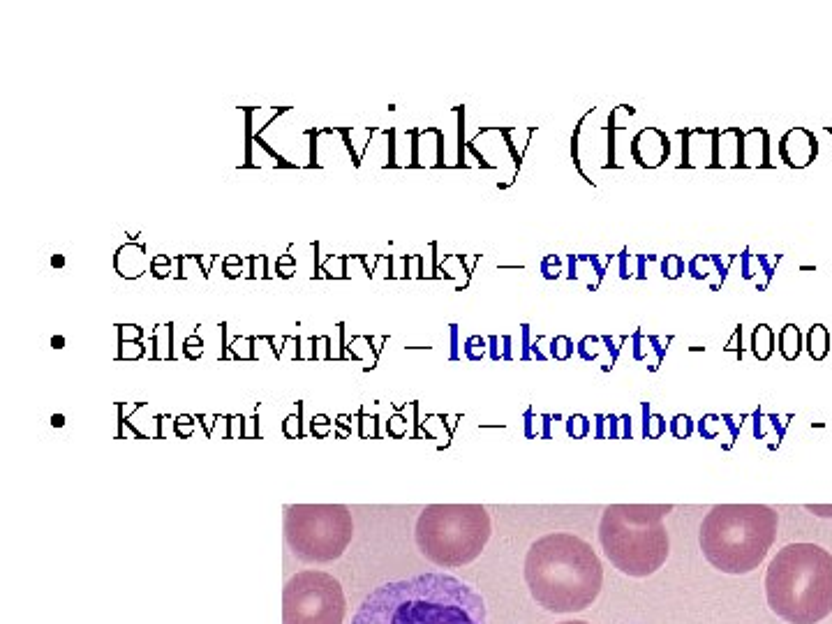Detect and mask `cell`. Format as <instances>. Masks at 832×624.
<instances>
[{"mask_svg":"<svg viewBox=\"0 0 832 624\" xmlns=\"http://www.w3.org/2000/svg\"><path fill=\"white\" fill-rule=\"evenodd\" d=\"M352 624H488V608L463 578L430 571L377 585L354 611Z\"/></svg>","mask_w":832,"mask_h":624,"instance_id":"6da1fadb","label":"cell"},{"mask_svg":"<svg viewBox=\"0 0 832 624\" xmlns=\"http://www.w3.org/2000/svg\"><path fill=\"white\" fill-rule=\"evenodd\" d=\"M525 583L544 611L581 613L597 601L604 567L588 541L569 532H553L534 541L527 551Z\"/></svg>","mask_w":832,"mask_h":624,"instance_id":"7a4b0ae2","label":"cell"},{"mask_svg":"<svg viewBox=\"0 0 832 624\" xmlns=\"http://www.w3.org/2000/svg\"><path fill=\"white\" fill-rule=\"evenodd\" d=\"M770 611L789 624H816L832 613V555L816 544L784 546L765 571Z\"/></svg>","mask_w":832,"mask_h":624,"instance_id":"3957f363","label":"cell"},{"mask_svg":"<svg viewBox=\"0 0 832 624\" xmlns=\"http://www.w3.org/2000/svg\"><path fill=\"white\" fill-rule=\"evenodd\" d=\"M777 527L779 514L768 504H717L703 518L698 544L722 574H752L775 544Z\"/></svg>","mask_w":832,"mask_h":624,"instance_id":"277c9868","label":"cell"},{"mask_svg":"<svg viewBox=\"0 0 832 624\" xmlns=\"http://www.w3.org/2000/svg\"><path fill=\"white\" fill-rule=\"evenodd\" d=\"M671 504H613L599 523V544L615 569L631 578H648L664 567L671 541L664 518Z\"/></svg>","mask_w":832,"mask_h":624,"instance_id":"5b68a950","label":"cell"},{"mask_svg":"<svg viewBox=\"0 0 832 624\" xmlns=\"http://www.w3.org/2000/svg\"><path fill=\"white\" fill-rule=\"evenodd\" d=\"M493 532L481 504H430L416 518L414 541L435 567L458 569L477 560Z\"/></svg>","mask_w":832,"mask_h":624,"instance_id":"8992f818","label":"cell"},{"mask_svg":"<svg viewBox=\"0 0 832 624\" xmlns=\"http://www.w3.org/2000/svg\"><path fill=\"white\" fill-rule=\"evenodd\" d=\"M354 537V520L343 504H292L285 507V544L296 560L329 564L345 555Z\"/></svg>","mask_w":832,"mask_h":624,"instance_id":"52a82bcc","label":"cell"},{"mask_svg":"<svg viewBox=\"0 0 832 624\" xmlns=\"http://www.w3.org/2000/svg\"><path fill=\"white\" fill-rule=\"evenodd\" d=\"M345 615L343 585L326 571H299L285 583L282 624H343Z\"/></svg>","mask_w":832,"mask_h":624,"instance_id":"ba28073f","label":"cell"},{"mask_svg":"<svg viewBox=\"0 0 832 624\" xmlns=\"http://www.w3.org/2000/svg\"><path fill=\"white\" fill-rule=\"evenodd\" d=\"M719 128L678 130L682 139L680 169H715V139Z\"/></svg>","mask_w":832,"mask_h":624,"instance_id":"9c48e42d","label":"cell"},{"mask_svg":"<svg viewBox=\"0 0 832 624\" xmlns=\"http://www.w3.org/2000/svg\"><path fill=\"white\" fill-rule=\"evenodd\" d=\"M631 160L641 169H659L664 162L671 158V139L664 130L648 125V128L638 130L629 144Z\"/></svg>","mask_w":832,"mask_h":624,"instance_id":"30bf717a","label":"cell"},{"mask_svg":"<svg viewBox=\"0 0 832 624\" xmlns=\"http://www.w3.org/2000/svg\"><path fill=\"white\" fill-rule=\"evenodd\" d=\"M777 151L789 169H807L819 158V139H816L812 130L796 125V128L784 132V137L777 144Z\"/></svg>","mask_w":832,"mask_h":624,"instance_id":"8fae6325","label":"cell"},{"mask_svg":"<svg viewBox=\"0 0 832 624\" xmlns=\"http://www.w3.org/2000/svg\"><path fill=\"white\" fill-rule=\"evenodd\" d=\"M569 262V280L583 282L588 292H597L601 280H604L608 266L613 262V255H567Z\"/></svg>","mask_w":832,"mask_h":624,"instance_id":"7c38bea8","label":"cell"},{"mask_svg":"<svg viewBox=\"0 0 832 624\" xmlns=\"http://www.w3.org/2000/svg\"><path fill=\"white\" fill-rule=\"evenodd\" d=\"M412 167H444V132L440 128H416Z\"/></svg>","mask_w":832,"mask_h":624,"instance_id":"4fadbf2b","label":"cell"},{"mask_svg":"<svg viewBox=\"0 0 832 624\" xmlns=\"http://www.w3.org/2000/svg\"><path fill=\"white\" fill-rule=\"evenodd\" d=\"M770 135L765 128H752L742 137V169H772Z\"/></svg>","mask_w":832,"mask_h":624,"instance_id":"5bb4252c","label":"cell"},{"mask_svg":"<svg viewBox=\"0 0 832 624\" xmlns=\"http://www.w3.org/2000/svg\"><path fill=\"white\" fill-rule=\"evenodd\" d=\"M742 137L740 128H719L715 139V169H742Z\"/></svg>","mask_w":832,"mask_h":624,"instance_id":"9a60e30c","label":"cell"},{"mask_svg":"<svg viewBox=\"0 0 832 624\" xmlns=\"http://www.w3.org/2000/svg\"><path fill=\"white\" fill-rule=\"evenodd\" d=\"M740 276L742 280L752 282L756 280V285H759V276H763V285L765 289L770 287L772 278H775V271H777V264L782 262V255H752V250H742L740 257Z\"/></svg>","mask_w":832,"mask_h":624,"instance_id":"2e32d148","label":"cell"},{"mask_svg":"<svg viewBox=\"0 0 832 624\" xmlns=\"http://www.w3.org/2000/svg\"><path fill=\"white\" fill-rule=\"evenodd\" d=\"M477 262H479V255H470V257L447 255L444 259H440V264H437V278L453 280V285H456L458 292H463V289L470 285L472 269Z\"/></svg>","mask_w":832,"mask_h":624,"instance_id":"e0dca14e","label":"cell"},{"mask_svg":"<svg viewBox=\"0 0 832 624\" xmlns=\"http://www.w3.org/2000/svg\"><path fill=\"white\" fill-rule=\"evenodd\" d=\"M673 336H645V333L638 329L634 336H631V345H634V359L636 361H645L648 359L650 352L657 354V361L661 363V359L666 356V347L671 343Z\"/></svg>","mask_w":832,"mask_h":624,"instance_id":"ac0fdd59","label":"cell"},{"mask_svg":"<svg viewBox=\"0 0 832 624\" xmlns=\"http://www.w3.org/2000/svg\"><path fill=\"white\" fill-rule=\"evenodd\" d=\"M114 259H121V262L128 259V266H125V269L118 271V273H121L123 278L135 280L146 271V245H132V243L123 245V248L116 250Z\"/></svg>","mask_w":832,"mask_h":624,"instance_id":"d6986e66","label":"cell"},{"mask_svg":"<svg viewBox=\"0 0 832 624\" xmlns=\"http://www.w3.org/2000/svg\"><path fill=\"white\" fill-rule=\"evenodd\" d=\"M655 259L652 255H629L627 248H622L618 255L620 280H648V262Z\"/></svg>","mask_w":832,"mask_h":624,"instance_id":"ffe728a7","label":"cell"},{"mask_svg":"<svg viewBox=\"0 0 832 624\" xmlns=\"http://www.w3.org/2000/svg\"><path fill=\"white\" fill-rule=\"evenodd\" d=\"M805 347L814 361H823L830 352V331L823 324H814L807 331Z\"/></svg>","mask_w":832,"mask_h":624,"instance_id":"44dd1931","label":"cell"},{"mask_svg":"<svg viewBox=\"0 0 832 624\" xmlns=\"http://www.w3.org/2000/svg\"><path fill=\"white\" fill-rule=\"evenodd\" d=\"M779 352L786 361H796L802 352V333L796 324H786L777 336Z\"/></svg>","mask_w":832,"mask_h":624,"instance_id":"7402d4cb","label":"cell"},{"mask_svg":"<svg viewBox=\"0 0 832 624\" xmlns=\"http://www.w3.org/2000/svg\"><path fill=\"white\" fill-rule=\"evenodd\" d=\"M775 352V333L768 324H759L752 333V354L759 361H768Z\"/></svg>","mask_w":832,"mask_h":624,"instance_id":"603a6c76","label":"cell"},{"mask_svg":"<svg viewBox=\"0 0 832 624\" xmlns=\"http://www.w3.org/2000/svg\"><path fill=\"white\" fill-rule=\"evenodd\" d=\"M687 271H689V276H692L694 280H708L712 276V273H717L710 255H696L694 259H689Z\"/></svg>","mask_w":832,"mask_h":624,"instance_id":"cb8c5ba5","label":"cell"},{"mask_svg":"<svg viewBox=\"0 0 832 624\" xmlns=\"http://www.w3.org/2000/svg\"><path fill=\"white\" fill-rule=\"evenodd\" d=\"M685 271H687V264L680 255H666L664 259H661V276H664L666 280H680L682 276H685Z\"/></svg>","mask_w":832,"mask_h":624,"instance_id":"d4e9b609","label":"cell"},{"mask_svg":"<svg viewBox=\"0 0 832 624\" xmlns=\"http://www.w3.org/2000/svg\"><path fill=\"white\" fill-rule=\"evenodd\" d=\"M347 255H333L319 266V278H345Z\"/></svg>","mask_w":832,"mask_h":624,"instance_id":"484cf974","label":"cell"},{"mask_svg":"<svg viewBox=\"0 0 832 624\" xmlns=\"http://www.w3.org/2000/svg\"><path fill=\"white\" fill-rule=\"evenodd\" d=\"M539 269H541V276H544L546 280H557L564 273L562 257L560 255H546L544 259H541Z\"/></svg>","mask_w":832,"mask_h":624,"instance_id":"4316f807","label":"cell"},{"mask_svg":"<svg viewBox=\"0 0 832 624\" xmlns=\"http://www.w3.org/2000/svg\"><path fill=\"white\" fill-rule=\"evenodd\" d=\"M574 354V343L567 336H555L551 340V356L557 361H567Z\"/></svg>","mask_w":832,"mask_h":624,"instance_id":"83f0119b","label":"cell"},{"mask_svg":"<svg viewBox=\"0 0 832 624\" xmlns=\"http://www.w3.org/2000/svg\"><path fill=\"white\" fill-rule=\"evenodd\" d=\"M599 345H604V340L601 336H585L581 343H578V354H581V359L585 361H592L599 356Z\"/></svg>","mask_w":832,"mask_h":624,"instance_id":"f1b7e54d","label":"cell"},{"mask_svg":"<svg viewBox=\"0 0 832 624\" xmlns=\"http://www.w3.org/2000/svg\"><path fill=\"white\" fill-rule=\"evenodd\" d=\"M712 257V264H715V271L719 280H722V285L728 278V273H731V266L738 262L740 255H710Z\"/></svg>","mask_w":832,"mask_h":624,"instance_id":"f546056e","label":"cell"},{"mask_svg":"<svg viewBox=\"0 0 832 624\" xmlns=\"http://www.w3.org/2000/svg\"><path fill=\"white\" fill-rule=\"evenodd\" d=\"M486 352H488V340H486V338H481V336H472V338L467 340V343H465V354L470 356L472 361L484 359Z\"/></svg>","mask_w":832,"mask_h":624,"instance_id":"4dcf8cb0","label":"cell"},{"mask_svg":"<svg viewBox=\"0 0 832 624\" xmlns=\"http://www.w3.org/2000/svg\"><path fill=\"white\" fill-rule=\"evenodd\" d=\"M243 264H248V259L241 257V255L222 257V266H225V276L227 278H239L243 273Z\"/></svg>","mask_w":832,"mask_h":624,"instance_id":"1f68e13d","label":"cell"},{"mask_svg":"<svg viewBox=\"0 0 832 624\" xmlns=\"http://www.w3.org/2000/svg\"><path fill=\"white\" fill-rule=\"evenodd\" d=\"M151 273L155 278H169L172 276V257L158 255L151 259Z\"/></svg>","mask_w":832,"mask_h":624,"instance_id":"d6a6232c","label":"cell"},{"mask_svg":"<svg viewBox=\"0 0 832 624\" xmlns=\"http://www.w3.org/2000/svg\"><path fill=\"white\" fill-rule=\"evenodd\" d=\"M671 430H673V435H675V437H680V440H685V437L692 435V430H694V426H692V419H689V416H682V414H678V416H675V419L671 421Z\"/></svg>","mask_w":832,"mask_h":624,"instance_id":"836d02e7","label":"cell"},{"mask_svg":"<svg viewBox=\"0 0 832 624\" xmlns=\"http://www.w3.org/2000/svg\"><path fill=\"white\" fill-rule=\"evenodd\" d=\"M370 278H393L391 255H377V264L373 273H370Z\"/></svg>","mask_w":832,"mask_h":624,"instance_id":"e575fe53","label":"cell"},{"mask_svg":"<svg viewBox=\"0 0 832 624\" xmlns=\"http://www.w3.org/2000/svg\"><path fill=\"white\" fill-rule=\"evenodd\" d=\"M664 430H666V426H664V419H661V416H650L648 412H645V435L659 437L661 433H664Z\"/></svg>","mask_w":832,"mask_h":624,"instance_id":"d590c367","label":"cell"},{"mask_svg":"<svg viewBox=\"0 0 832 624\" xmlns=\"http://www.w3.org/2000/svg\"><path fill=\"white\" fill-rule=\"evenodd\" d=\"M276 269H278L280 278H292L296 273V259L292 255H282V257H278Z\"/></svg>","mask_w":832,"mask_h":624,"instance_id":"8d00e7d4","label":"cell"},{"mask_svg":"<svg viewBox=\"0 0 832 624\" xmlns=\"http://www.w3.org/2000/svg\"><path fill=\"white\" fill-rule=\"evenodd\" d=\"M250 262H252L250 278H269V271H266V264H269V257H266V255H255V257H250Z\"/></svg>","mask_w":832,"mask_h":624,"instance_id":"74e56055","label":"cell"},{"mask_svg":"<svg viewBox=\"0 0 832 624\" xmlns=\"http://www.w3.org/2000/svg\"><path fill=\"white\" fill-rule=\"evenodd\" d=\"M722 421L719 416H705L701 421V435L703 437H715L719 433V428H722Z\"/></svg>","mask_w":832,"mask_h":624,"instance_id":"f35d334b","label":"cell"},{"mask_svg":"<svg viewBox=\"0 0 832 624\" xmlns=\"http://www.w3.org/2000/svg\"><path fill=\"white\" fill-rule=\"evenodd\" d=\"M601 338H604V345L608 349V354H611V363H613L620 356V349L624 343H627V338L624 336H601Z\"/></svg>","mask_w":832,"mask_h":624,"instance_id":"ab89813d","label":"cell"},{"mask_svg":"<svg viewBox=\"0 0 832 624\" xmlns=\"http://www.w3.org/2000/svg\"><path fill=\"white\" fill-rule=\"evenodd\" d=\"M118 333H121V343H139L141 338V329L135 324H121Z\"/></svg>","mask_w":832,"mask_h":624,"instance_id":"60d3db41","label":"cell"},{"mask_svg":"<svg viewBox=\"0 0 832 624\" xmlns=\"http://www.w3.org/2000/svg\"><path fill=\"white\" fill-rule=\"evenodd\" d=\"M407 278H423V255H410V262H407Z\"/></svg>","mask_w":832,"mask_h":624,"instance_id":"b9f144b4","label":"cell"},{"mask_svg":"<svg viewBox=\"0 0 832 624\" xmlns=\"http://www.w3.org/2000/svg\"><path fill=\"white\" fill-rule=\"evenodd\" d=\"M185 354L190 356V359H197V356L204 354V343L199 336H190L185 340Z\"/></svg>","mask_w":832,"mask_h":624,"instance_id":"7bdbcfd3","label":"cell"},{"mask_svg":"<svg viewBox=\"0 0 832 624\" xmlns=\"http://www.w3.org/2000/svg\"><path fill=\"white\" fill-rule=\"evenodd\" d=\"M407 262H410V257H396V255H391L393 278H407Z\"/></svg>","mask_w":832,"mask_h":624,"instance_id":"ee69618b","label":"cell"},{"mask_svg":"<svg viewBox=\"0 0 832 624\" xmlns=\"http://www.w3.org/2000/svg\"><path fill=\"white\" fill-rule=\"evenodd\" d=\"M726 352H735L738 354V359H742V324L735 326V333H733V338L728 340Z\"/></svg>","mask_w":832,"mask_h":624,"instance_id":"f6af8a7d","label":"cell"},{"mask_svg":"<svg viewBox=\"0 0 832 624\" xmlns=\"http://www.w3.org/2000/svg\"><path fill=\"white\" fill-rule=\"evenodd\" d=\"M569 433L574 437H583L588 433V421L583 419V416H574V419H569Z\"/></svg>","mask_w":832,"mask_h":624,"instance_id":"bcb514c9","label":"cell"},{"mask_svg":"<svg viewBox=\"0 0 832 624\" xmlns=\"http://www.w3.org/2000/svg\"><path fill=\"white\" fill-rule=\"evenodd\" d=\"M551 340H553V338L539 336V338H537V340H534V343H532V349H530V352H532L534 356H537V359H541V361H544V359H548V356H551V354H548V352H546V349H544V345H548V343H551Z\"/></svg>","mask_w":832,"mask_h":624,"instance_id":"7dc6e473","label":"cell"},{"mask_svg":"<svg viewBox=\"0 0 832 624\" xmlns=\"http://www.w3.org/2000/svg\"><path fill=\"white\" fill-rule=\"evenodd\" d=\"M144 354V345L141 343H121V356L123 359H137V356Z\"/></svg>","mask_w":832,"mask_h":624,"instance_id":"c3c4849f","label":"cell"},{"mask_svg":"<svg viewBox=\"0 0 832 624\" xmlns=\"http://www.w3.org/2000/svg\"><path fill=\"white\" fill-rule=\"evenodd\" d=\"M520 336H523V359H530L532 356V343H530V324L520 326Z\"/></svg>","mask_w":832,"mask_h":624,"instance_id":"681fc988","label":"cell"},{"mask_svg":"<svg viewBox=\"0 0 832 624\" xmlns=\"http://www.w3.org/2000/svg\"><path fill=\"white\" fill-rule=\"evenodd\" d=\"M250 345H252V338H239V340H234L232 349H234V354H239V356H250Z\"/></svg>","mask_w":832,"mask_h":624,"instance_id":"f907efd6","label":"cell"},{"mask_svg":"<svg viewBox=\"0 0 832 624\" xmlns=\"http://www.w3.org/2000/svg\"><path fill=\"white\" fill-rule=\"evenodd\" d=\"M199 257V264H202V269H204V273L208 276V273H211V266L218 262V255H197Z\"/></svg>","mask_w":832,"mask_h":624,"instance_id":"816d5d0a","label":"cell"},{"mask_svg":"<svg viewBox=\"0 0 832 624\" xmlns=\"http://www.w3.org/2000/svg\"><path fill=\"white\" fill-rule=\"evenodd\" d=\"M807 511H812V514H816V516H823V518H832V507H819V504H807L805 507Z\"/></svg>","mask_w":832,"mask_h":624,"instance_id":"f5cc1de1","label":"cell"},{"mask_svg":"<svg viewBox=\"0 0 832 624\" xmlns=\"http://www.w3.org/2000/svg\"><path fill=\"white\" fill-rule=\"evenodd\" d=\"M449 329H451V356L456 359V356H458V326L451 324Z\"/></svg>","mask_w":832,"mask_h":624,"instance_id":"db71d44e","label":"cell"},{"mask_svg":"<svg viewBox=\"0 0 832 624\" xmlns=\"http://www.w3.org/2000/svg\"><path fill=\"white\" fill-rule=\"evenodd\" d=\"M51 266H54V269H63V266H65V257L63 255H54V257H51Z\"/></svg>","mask_w":832,"mask_h":624,"instance_id":"11a10c76","label":"cell"},{"mask_svg":"<svg viewBox=\"0 0 832 624\" xmlns=\"http://www.w3.org/2000/svg\"><path fill=\"white\" fill-rule=\"evenodd\" d=\"M63 345H65V338L63 336H54V338H51V347L63 349Z\"/></svg>","mask_w":832,"mask_h":624,"instance_id":"9f6ffc18","label":"cell"},{"mask_svg":"<svg viewBox=\"0 0 832 624\" xmlns=\"http://www.w3.org/2000/svg\"><path fill=\"white\" fill-rule=\"evenodd\" d=\"M557 624H590V622H585V620H567V622H557Z\"/></svg>","mask_w":832,"mask_h":624,"instance_id":"6f0895ef","label":"cell"},{"mask_svg":"<svg viewBox=\"0 0 832 624\" xmlns=\"http://www.w3.org/2000/svg\"><path fill=\"white\" fill-rule=\"evenodd\" d=\"M54 426H63V416H54Z\"/></svg>","mask_w":832,"mask_h":624,"instance_id":"680465c9","label":"cell"},{"mask_svg":"<svg viewBox=\"0 0 832 624\" xmlns=\"http://www.w3.org/2000/svg\"><path fill=\"white\" fill-rule=\"evenodd\" d=\"M826 132H828V135L832 137V125H826Z\"/></svg>","mask_w":832,"mask_h":624,"instance_id":"91938a15","label":"cell"}]
</instances>
